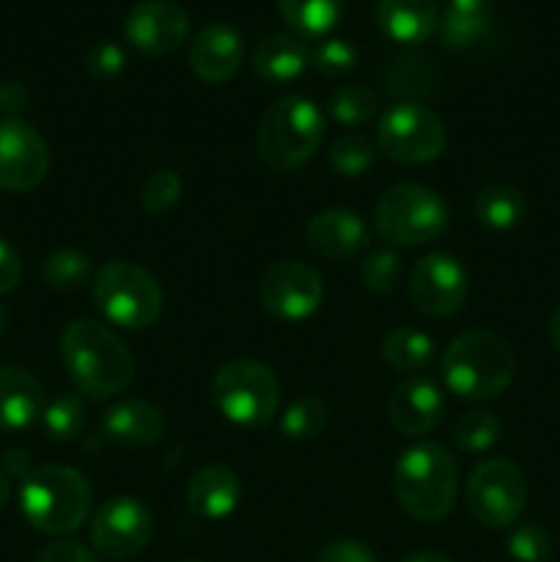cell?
<instances>
[{"mask_svg": "<svg viewBox=\"0 0 560 562\" xmlns=\"http://www.w3.org/2000/svg\"><path fill=\"white\" fill-rule=\"evenodd\" d=\"M60 357L77 393L91 401L115 398L135 376V357L124 340L91 318H77L64 329Z\"/></svg>", "mask_w": 560, "mask_h": 562, "instance_id": "1", "label": "cell"}, {"mask_svg": "<svg viewBox=\"0 0 560 562\" xmlns=\"http://www.w3.org/2000/svg\"><path fill=\"white\" fill-rule=\"evenodd\" d=\"M516 357L508 340L492 329H472L450 340L443 355V379L467 401L497 398L514 382Z\"/></svg>", "mask_w": 560, "mask_h": 562, "instance_id": "2", "label": "cell"}, {"mask_svg": "<svg viewBox=\"0 0 560 562\" xmlns=\"http://www.w3.org/2000/svg\"><path fill=\"white\" fill-rule=\"evenodd\" d=\"M393 492L401 508L417 521H439L459 494V464L437 442L412 445L393 470Z\"/></svg>", "mask_w": 560, "mask_h": 562, "instance_id": "3", "label": "cell"}, {"mask_svg": "<svg viewBox=\"0 0 560 562\" xmlns=\"http://www.w3.org/2000/svg\"><path fill=\"white\" fill-rule=\"evenodd\" d=\"M93 488L71 467H36L20 486V508L27 525L44 536H69L91 516Z\"/></svg>", "mask_w": 560, "mask_h": 562, "instance_id": "4", "label": "cell"}, {"mask_svg": "<svg viewBox=\"0 0 560 562\" xmlns=\"http://www.w3.org/2000/svg\"><path fill=\"white\" fill-rule=\"evenodd\" d=\"M324 140V113L305 97H280L264 110L256 132L261 162L275 173H294L311 162Z\"/></svg>", "mask_w": 560, "mask_h": 562, "instance_id": "5", "label": "cell"}, {"mask_svg": "<svg viewBox=\"0 0 560 562\" xmlns=\"http://www.w3.org/2000/svg\"><path fill=\"white\" fill-rule=\"evenodd\" d=\"M93 305L113 327L141 333L163 313V289L148 269L132 261H110L93 278Z\"/></svg>", "mask_w": 560, "mask_h": 562, "instance_id": "6", "label": "cell"}, {"mask_svg": "<svg viewBox=\"0 0 560 562\" xmlns=\"http://www.w3.org/2000/svg\"><path fill=\"white\" fill-rule=\"evenodd\" d=\"M377 231L395 247H421L448 231V203L423 184H395L379 198L373 212Z\"/></svg>", "mask_w": 560, "mask_h": 562, "instance_id": "7", "label": "cell"}, {"mask_svg": "<svg viewBox=\"0 0 560 562\" xmlns=\"http://www.w3.org/2000/svg\"><path fill=\"white\" fill-rule=\"evenodd\" d=\"M212 401L220 415L242 428H264L280 406V384L258 360H231L212 382Z\"/></svg>", "mask_w": 560, "mask_h": 562, "instance_id": "8", "label": "cell"}, {"mask_svg": "<svg viewBox=\"0 0 560 562\" xmlns=\"http://www.w3.org/2000/svg\"><path fill=\"white\" fill-rule=\"evenodd\" d=\"M467 510L478 525L503 530L519 521L527 505V477L514 461L486 459L467 481Z\"/></svg>", "mask_w": 560, "mask_h": 562, "instance_id": "9", "label": "cell"}, {"mask_svg": "<svg viewBox=\"0 0 560 562\" xmlns=\"http://www.w3.org/2000/svg\"><path fill=\"white\" fill-rule=\"evenodd\" d=\"M379 148L401 165H426L445 151L443 119L421 102H395L384 110L377 130Z\"/></svg>", "mask_w": 560, "mask_h": 562, "instance_id": "10", "label": "cell"}, {"mask_svg": "<svg viewBox=\"0 0 560 562\" xmlns=\"http://www.w3.org/2000/svg\"><path fill=\"white\" fill-rule=\"evenodd\" d=\"M258 302L264 311L283 322H305L322 307L324 283L307 263L285 258L267 267L258 280Z\"/></svg>", "mask_w": 560, "mask_h": 562, "instance_id": "11", "label": "cell"}, {"mask_svg": "<svg viewBox=\"0 0 560 562\" xmlns=\"http://www.w3.org/2000/svg\"><path fill=\"white\" fill-rule=\"evenodd\" d=\"M152 510L135 497H113L99 505L91 521V543L108 560H130L152 541Z\"/></svg>", "mask_w": 560, "mask_h": 562, "instance_id": "12", "label": "cell"}, {"mask_svg": "<svg viewBox=\"0 0 560 562\" xmlns=\"http://www.w3.org/2000/svg\"><path fill=\"white\" fill-rule=\"evenodd\" d=\"M470 291V278L459 258L432 252L415 261L410 272L412 305L428 318H448L461 311Z\"/></svg>", "mask_w": 560, "mask_h": 562, "instance_id": "13", "label": "cell"}, {"mask_svg": "<svg viewBox=\"0 0 560 562\" xmlns=\"http://www.w3.org/2000/svg\"><path fill=\"white\" fill-rule=\"evenodd\" d=\"M49 148L31 124L0 121V190L31 192L47 179Z\"/></svg>", "mask_w": 560, "mask_h": 562, "instance_id": "14", "label": "cell"}, {"mask_svg": "<svg viewBox=\"0 0 560 562\" xmlns=\"http://www.w3.org/2000/svg\"><path fill=\"white\" fill-rule=\"evenodd\" d=\"M190 16L173 0H141L124 16V36L137 53L163 55L176 53L187 42Z\"/></svg>", "mask_w": 560, "mask_h": 562, "instance_id": "15", "label": "cell"}, {"mask_svg": "<svg viewBox=\"0 0 560 562\" xmlns=\"http://www.w3.org/2000/svg\"><path fill=\"white\" fill-rule=\"evenodd\" d=\"M445 415V395L432 379L412 376L395 384L388 395L390 426L401 437H426Z\"/></svg>", "mask_w": 560, "mask_h": 562, "instance_id": "16", "label": "cell"}, {"mask_svg": "<svg viewBox=\"0 0 560 562\" xmlns=\"http://www.w3.org/2000/svg\"><path fill=\"white\" fill-rule=\"evenodd\" d=\"M242 58H245V44L234 25L212 22L192 36L190 69L198 80L212 86L228 82L239 71Z\"/></svg>", "mask_w": 560, "mask_h": 562, "instance_id": "17", "label": "cell"}, {"mask_svg": "<svg viewBox=\"0 0 560 562\" xmlns=\"http://www.w3.org/2000/svg\"><path fill=\"white\" fill-rule=\"evenodd\" d=\"M307 247L329 261H346L368 247V228L362 217L349 209H324L313 214L305 228Z\"/></svg>", "mask_w": 560, "mask_h": 562, "instance_id": "18", "label": "cell"}, {"mask_svg": "<svg viewBox=\"0 0 560 562\" xmlns=\"http://www.w3.org/2000/svg\"><path fill=\"white\" fill-rule=\"evenodd\" d=\"M44 412V387L25 368H0V431H25Z\"/></svg>", "mask_w": 560, "mask_h": 562, "instance_id": "19", "label": "cell"}, {"mask_svg": "<svg viewBox=\"0 0 560 562\" xmlns=\"http://www.w3.org/2000/svg\"><path fill=\"white\" fill-rule=\"evenodd\" d=\"M239 477L234 470L223 464L201 467L187 483V505L195 516L209 521L225 519L239 505Z\"/></svg>", "mask_w": 560, "mask_h": 562, "instance_id": "20", "label": "cell"}, {"mask_svg": "<svg viewBox=\"0 0 560 562\" xmlns=\"http://www.w3.org/2000/svg\"><path fill=\"white\" fill-rule=\"evenodd\" d=\"M108 439L124 448H148L165 434V415L148 401H121L102 417Z\"/></svg>", "mask_w": 560, "mask_h": 562, "instance_id": "21", "label": "cell"}, {"mask_svg": "<svg viewBox=\"0 0 560 562\" xmlns=\"http://www.w3.org/2000/svg\"><path fill=\"white\" fill-rule=\"evenodd\" d=\"M307 60L311 53L296 33H269L253 49V71L269 86L296 80L307 69Z\"/></svg>", "mask_w": 560, "mask_h": 562, "instance_id": "22", "label": "cell"}, {"mask_svg": "<svg viewBox=\"0 0 560 562\" xmlns=\"http://www.w3.org/2000/svg\"><path fill=\"white\" fill-rule=\"evenodd\" d=\"M437 3L434 0H379L377 25L399 44H423L437 31Z\"/></svg>", "mask_w": 560, "mask_h": 562, "instance_id": "23", "label": "cell"}, {"mask_svg": "<svg viewBox=\"0 0 560 562\" xmlns=\"http://www.w3.org/2000/svg\"><path fill=\"white\" fill-rule=\"evenodd\" d=\"M434 338L423 329L415 327H395L393 333L384 335L382 355L384 362L395 373H421L432 366L434 360Z\"/></svg>", "mask_w": 560, "mask_h": 562, "instance_id": "24", "label": "cell"}, {"mask_svg": "<svg viewBox=\"0 0 560 562\" xmlns=\"http://www.w3.org/2000/svg\"><path fill=\"white\" fill-rule=\"evenodd\" d=\"M285 25L300 38H318L338 25L344 0H278Z\"/></svg>", "mask_w": 560, "mask_h": 562, "instance_id": "25", "label": "cell"}, {"mask_svg": "<svg viewBox=\"0 0 560 562\" xmlns=\"http://www.w3.org/2000/svg\"><path fill=\"white\" fill-rule=\"evenodd\" d=\"M525 195L511 184L486 187V190L478 192L475 203H472L478 223L492 231H508L519 225L522 217H525Z\"/></svg>", "mask_w": 560, "mask_h": 562, "instance_id": "26", "label": "cell"}, {"mask_svg": "<svg viewBox=\"0 0 560 562\" xmlns=\"http://www.w3.org/2000/svg\"><path fill=\"white\" fill-rule=\"evenodd\" d=\"M86 404H82L80 395L75 393L58 395L55 401H49V404L44 406L42 417H38L44 437L53 439V442H71V439H77L82 428H86Z\"/></svg>", "mask_w": 560, "mask_h": 562, "instance_id": "27", "label": "cell"}, {"mask_svg": "<svg viewBox=\"0 0 560 562\" xmlns=\"http://www.w3.org/2000/svg\"><path fill=\"white\" fill-rule=\"evenodd\" d=\"M500 434H503V423L497 420V415L486 409H475L456 420L453 431H450V442L464 450V453H486L497 445Z\"/></svg>", "mask_w": 560, "mask_h": 562, "instance_id": "28", "label": "cell"}, {"mask_svg": "<svg viewBox=\"0 0 560 562\" xmlns=\"http://www.w3.org/2000/svg\"><path fill=\"white\" fill-rule=\"evenodd\" d=\"M42 274L49 289L69 294V291H77L80 285L88 283V278H91V258L80 250H71V247H60V250L49 252L44 258Z\"/></svg>", "mask_w": 560, "mask_h": 562, "instance_id": "29", "label": "cell"}, {"mask_svg": "<svg viewBox=\"0 0 560 562\" xmlns=\"http://www.w3.org/2000/svg\"><path fill=\"white\" fill-rule=\"evenodd\" d=\"M492 27V16L489 14H470V11H445L443 20L437 22L439 42L448 49H470L478 42L489 36Z\"/></svg>", "mask_w": 560, "mask_h": 562, "instance_id": "30", "label": "cell"}, {"mask_svg": "<svg viewBox=\"0 0 560 562\" xmlns=\"http://www.w3.org/2000/svg\"><path fill=\"white\" fill-rule=\"evenodd\" d=\"M327 110L340 126H362L377 115L379 99L371 88L349 82V86H340L338 91L329 97Z\"/></svg>", "mask_w": 560, "mask_h": 562, "instance_id": "31", "label": "cell"}, {"mask_svg": "<svg viewBox=\"0 0 560 562\" xmlns=\"http://www.w3.org/2000/svg\"><path fill=\"white\" fill-rule=\"evenodd\" d=\"M373 162H377L373 143L366 135H357V132L340 135L329 148V165H333L335 173L346 176V179H357V176L368 173Z\"/></svg>", "mask_w": 560, "mask_h": 562, "instance_id": "32", "label": "cell"}, {"mask_svg": "<svg viewBox=\"0 0 560 562\" xmlns=\"http://www.w3.org/2000/svg\"><path fill=\"white\" fill-rule=\"evenodd\" d=\"M324 428H327V406L318 398H296L280 417L283 437L296 439V442L322 437Z\"/></svg>", "mask_w": 560, "mask_h": 562, "instance_id": "33", "label": "cell"}, {"mask_svg": "<svg viewBox=\"0 0 560 562\" xmlns=\"http://www.w3.org/2000/svg\"><path fill=\"white\" fill-rule=\"evenodd\" d=\"M401 256L390 247H377L360 263V280L373 294H390L401 283Z\"/></svg>", "mask_w": 560, "mask_h": 562, "instance_id": "34", "label": "cell"}, {"mask_svg": "<svg viewBox=\"0 0 560 562\" xmlns=\"http://www.w3.org/2000/svg\"><path fill=\"white\" fill-rule=\"evenodd\" d=\"M181 192H184V184L176 170H157L143 184L141 206L152 214H165L181 201Z\"/></svg>", "mask_w": 560, "mask_h": 562, "instance_id": "35", "label": "cell"}, {"mask_svg": "<svg viewBox=\"0 0 560 562\" xmlns=\"http://www.w3.org/2000/svg\"><path fill=\"white\" fill-rule=\"evenodd\" d=\"M552 552L547 530L538 527L536 521H522L511 530L508 536V554L516 562H544Z\"/></svg>", "mask_w": 560, "mask_h": 562, "instance_id": "36", "label": "cell"}, {"mask_svg": "<svg viewBox=\"0 0 560 562\" xmlns=\"http://www.w3.org/2000/svg\"><path fill=\"white\" fill-rule=\"evenodd\" d=\"M311 60L324 77H344L355 71L357 49L346 38H324L311 53Z\"/></svg>", "mask_w": 560, "mask_h": 562, "instance_id": "37", "label": "cell"}, {"mask_svg": "<svg viewBox=\"0 0 560 562\" xmlns=\"http://www.w3.org/2000/svg\"><path fill=\"white\" fill-rule=\"evenodd\" d=\"M126 66V53L121 44L115 42H99L97 47H91L86 58V71L93 77V80H113L124 71Z\"/></svg>", "mask_w": 560, "mask_h": 562, "instance_id": "38", "label": "cell"}, {"mask_svg": "<svg viewBox=\"0 0 560 562\" xmlns=\"http://www.w3.org/2000/svg\"><path fill=\"white\" fill-rule=\"evenodd\" d=\"M318 562H377V558H373V552L366 543L351 541V538H338V541H329L322 549Z\"/></svg>", "mask_w": 560, "mask_h": 562, "instance_id": "39", "label": "cell"}, {"mask_svg": "<svg viewBox=\"0 0 560 562\" xmlns=\"http://www.w3.org/2000/svg\"><path fill=\"white\" fill-rule=\"evenodd\" d=\"M36 562H99V558L91 552V549L82 547V543L55 541L38 552Z\"/></svg>", "mask_w": 560, "mask_h": 562, "instance_id": "40", "label": "cell"}, {"mask_svg": "<svg viewBox=\"0 0 560 562\" xmlns=\"http://www.w3.org/2000/svg\"><path fill=\"white\" fill-rule=\"evenodd\" d=\"M20 278H22L20 256H16V250L9 245V241L0 239V296L14 291L16 285H20Z\"/></svg>", "mask_w": 560, "mask_h": 562, "instance_id": "41", "label": "cell"}, {"mask_svg": "<svg viewBox=\"0 0 560 562\" xmlns=\"http://www.w3.org/2000/svg\"><path fill=\"white\" fill-rule=\"evenodd\" d=\"M27 108V88L16 80L0 82V110L3 113H22Z\"/></svg>", "mask_w": 560, "mask_h": 562, "instance_id": "42", "label": "cell"}, {"mask_svg": "<svg viewBox=\"0 0 560 562\" xmlns=\"http://www.w3.org/2000/svg\"><path fill=\"white\" fill-rule=\"evenodd\" d=\"M3 467H5V475L20 477V481H25V477L36 470V467H31V459H27L25 450L20 448L9 450V453L3 456Z\"/></svg>", "mask_w": 560, "mask_h": 562, "instance_id": "43", "label": "cell"}, {"mask_svg": "<svg viewBox=\"0 0 560 562\" xmlns=\"http://www.w3.org/2000/svg\"><path fill=\"white\" fill-rule=\"evenodd\" d=\"M450 9L456 11H470V14H489L494 0H448Z\"/></svg>", "mask_w": 560, "mask_h": 562, "instance_id": "44", "label": "cell"}, {"mask_svg": "<svg viewBox=\"0 0 560 562\" xmlns=\"http://www.w3.org/2000/svg\"><path fill=\"white\" fill-rule=\"evenodd\" d=\"M549 340H552L555 351L560 355V307L552 313V318H549Z\"/></svg>", "mask_w": 560, "mask_h": 562, "instance_id": "45", "label": "cell"}, {"mask_svg": "<svg viewBox=\"0 0 560 562\" xmlns=\"http://www.w3.org/2000/svg\"><path fill=\"white\" fill-rule=\"evenodd\" d=\"M404 562H453V560L445 558V554L439 552H421V554H412V558H406Z\"/></svg>", "mask_w": 560, "mask_h": 562, "instance_id": "46", "label": "cell"}, {"mask_svg": "<svg viewBox=\"0 0 560 562\" xmlns=\"http://www.w3.org/2000/svg\"><path fill=\"white\" fill-rule=\"evenodd\" d=\"M9 497H11L9 475H5V472H0V508H3V505L9 503Z\"/></svg>", "mask_w": 560, "mask_h": 562, "instance_id": "47", "label": "cell"}, {"mask_svg": "<svg viewBox=\"0 0 560 562\" xmlns=\"http://www.w3.org/2000/svg\"><path fill=\"white\" fill-rule=\"evenodd\" d=\"M9 318H11L9 307L0 305V335H3V333H5V327H9Z\"/></svg>", "mask_w": 560, "mask_h": 562, "instance_id": "48", "label": "cell"}, {"mask_svg": "<svg viewBox=\"0 0 560 562\" xmlns=\"http://www.w3.org/2000/svg\"><path fill=\"white\" fill-rule=\"evenodd\" d=\"M179 562H201V560H179Z\"/></svg>", "mask_w": 560, "mask_h": 562, "instance_id": "49", "label": "cell"}]
</instances>
